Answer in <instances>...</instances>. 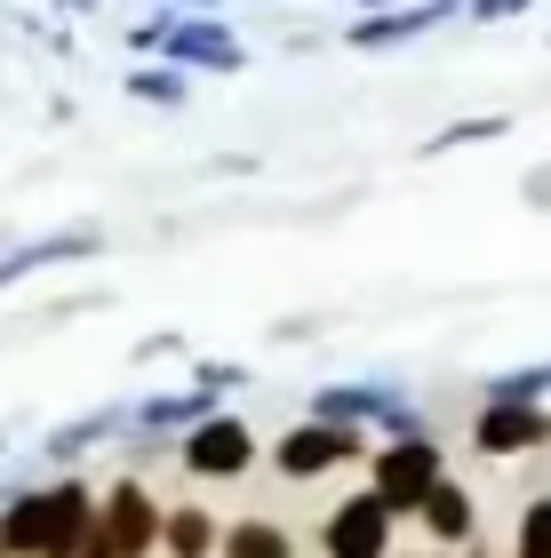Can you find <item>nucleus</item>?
<instances>
[{
  "mask_svg": "<svg viewBox=\"0 0 551 558\" xmlns=\"http://www.w3.org/2000/svg\"><path fill=\"white\" fill-rule=\"evenodd\" d=\"M440 478H447V454H440L432 430L384 439V447L368 454V487H375V502H384L392 519H416V511H423V495H432Z\"/></svg>",
  "mask_w": 551,
  "mask_h": 558,
  "instance_id": "nucleus-1",
  "label": "nucleus"
},
{
  "mask_svg": "<svg viewBox=\"0 0 551 558\" xmlns=\"http://www.w3.org/2000/svg\"><path fill=\"white\" fill-rule=\"evenodd\" d=\"M160 502H153V487L144 478H112L105 495H96V535H88V550L81 558H153L160 550Z\"/></svg>",
  "mask_w": 551,
  "mask_h": 558,
  "instance_id": "nucleus-2",
  "label": "nucleus"
},
{
  "mask_svg": "<svg viewBox=\"0 0 551 558\" xmlns=\"http://www.w3.org/2000/svg\"><path fill=\"white\" fill-rule=\"evenodd\" d=\"M256 430H248V415H232V408H216L200 430H184L177 439V463L192 471V478H248L256 471Z\"/></svg>",
  "mask_w": 551,
  "mask_h": 558,
  "instance_id": "nucleus-3",
  "label": "nucleus"
},
{
  "mask_svg": "<svg viewBox=\"0 0 551 558\" xmlns=\"http://www.w3.org/2000/svg\"><path fill=\"white\" fill-rule=\"evenodd\" d=\"M360 454H368V439H360L352 423H320V415H304V423L280 430V447H272V471L304 487V478L336 471V463H360Z\"/></svg>",
  "mask_w": 551,
  "mask_h": 558,
  "instance_id": "nucleus-4",
  "label": "nucleus"
},
{
  "mask_svg": "<svg viewBox=\"0 0 551 558\" xmlns=\"http://www.w3.org/2000/svg\"><path fill=\"white\" fill-rule=\"evenodd\" d=\"M160 64H177V72H240V64H248V48H240V33H232V24L168 9V33H160Z\"/></svg>",
  "mask_w": 551,
  "mask_h": 558,
  "instance_id": "nucleus-5",
  "label": "nucleus"
},
{
  "mask_svg": "<svg viewBox=\"0 0 551 558\" xmlns=\"http://www.w3.org/2000/svg\"><path fill=\"white\" fill-rule=\"evenodd\" d=\"M471 447H480L488 463L536 454V447H551V408H536V399H480V415H471Z\"/></svg>",
  "mask_w": 551,
  "mask_h": 558,
  "instance_id": "nucleus-6",
  "label": "nucleus"
},
{
  "mask_svg": "<svg viewBox=\"0 0 551 558\" xmlns=\"http://www.w3.org/2000/svg\"><path fill=\"white\" fill-rule=\"evenodd\" d=\"M392 511L375 502V487H360V495H344L336 511H328V526H320V550L328 558H392Z\"/></svg>",
  "mask_w": 551,
  "mask_h": 558,
  "instance_id": "nucleus-7",
  "label": "nucleus"
},
{
  "mask_svg": "<svg viewBox=\"0 0 551 558\" xmlns=\"http://www.w3.org/2000/svg\"><path fill=\"white\" fill-rule=\"evenodd\" d=\"M88 256H105V232H96V223H72V232L24 240L16 256H0V295H9L16 279H33V271H48V264H88Z\"/></svg>",
  "mask_w": 551,
  "mask_h": 558,
  "instance_id": "nucleus-8",
  "label": "nucleus"
},
{
  "mask_svg": "<svg viewBox=\"0 0 551 558\" xmlns=\"http://www.w3.org/2000/svg\"><path fill=\"white\" fill-rule=\"evenodd\" d=\"M96 535V487L88 478H57L48 487V558H81Z\"/></svg>",
  "mask_w": 551,
  "mask_h": 558,
  "instance_id": "nucleus-9",
  "label": "nucleus"
},
{
  "mask_svg": "<svg viewBox=\"0 0 551 558\" xmlns=\"http://www.w3.org/2000/svg\"><path fill=\"white\" fill-rule=\"evenodd\" d=\"M416 526L432 535V550H464L471 535H480V502H471V487H456V478H440V487L423 495Z\"/></svg>",
  "mask_w": 551,
  "mask_h": 558,
  "instance_id": "nucleus-10",
  "label": "nucleus"
},
{
  "mask_svg": "<svg viewBox=\"0 0 551 558\" xmlns=\"http://www.w3.org/2000/svg\"><path fill=\"white\" fill-rule=\"evenodd\" d=\"M0 558H48V487L0 502Z\"/></svg>",
  "mask_w": 551,
  "mask_h": 558,
  "instance_id": "nucleus-11",
  "label": "nucleus"
},
{
  "mask_svg": "<svg viewBox=\"0 0 551 558\" xmlns=\"http://www.w3.org/2000/svg\"><path fill=\"white\" fill-rule=\"evenodd\" d=\"M216 543H224V526L208 502H177L160 519V558H216Z\"/></svg>",
  "mask_w": 551,
  "mask_h": 558,
  "instance_id": "nucleus-12",
  "label": "nucleus"
},
{
  "mask_svg": "<svg viewBox=\"0 0 551 558\" xmlns=\"http://www.w3.org/2000/svg\"><path fill=\"white\" fill-rule=\"evenodd\" d=\"M216 415V399L208 391H160V399H144V408H129V430H200Z\"/></svg>",
  "mask_w": 551,
  "mask_h": 558,
  "instance_id": "nucleus-13",
  "label": "nucleus"
},
{
  "mask_svg": "<svg viewBox=\"0 0 551 558\" xmlns=\"http://www.w3.org/2000/svg\"><path fill=\"white\" fill-rule=\"evenodd\" d=\"M216 558H296V535L280 519H232L224 543H216Z\"/></svg>",
  "mask_w": 551,
  "mask_h": 558,
  "instance_id": "nucleus-14",
  "label": "nucleus"
},
{
  "mask_svg": "<svg viewBox=\"0 0 551 558\" xmlns=\"http://www.w3.org/2000/svg\"><path fill=\"white\" fill-rule=\"evenodd\" d=\"M129 96H144V105H192V72H177V64H136L129 72Z\"/></svg>",
  "mask_w": 551,
  "mask_h": 558,
  "instance_id": "nucleus-15",
  "label": "nucleus"
},
{
  "mask_svg": "<svg viewBox=\"0 0 551 558\" xmlns=\"http://www.w3.org/2000/svg\"><path fill=\"white\" fill-rule=\"evenodd\" d=\"M512 558H551V495H536L519 511V535H512Z\"/></svg>",
  "mask_w": 551,
  "mask_h": 558,
  "instance_id": "nucleus-16",
  "label": "nucleus"
},
{
  "mask_svg": "<svg viewBox=\"0 0 551 558\" xmlns=\"http://www.w3.org/2000/svg\"><path fill=\"white\" fill-rule=\"evenodd\" d=\"M512 129V112H480V120H456V129H440L423 151H464V144H488V136H504Z\"/></svg>",
  "mask_w": 551,
  "mask_h": 558,
  "instance_id": "nucleus-17",
  "label": "nucleus"
},
{
  "mask_svg": "<svg viewBox=\"0 0 551 558\" xmlns=\"http://www.w3.org/2000/svg\"><path fill=\"white\" fill-rule=\"evenodd\" d=\"M488 399H536V408H543V399H551V375H543V367H512V375H495V384H488Z\"/></svg>",
  "mask_w": 551,
  "mask_h": 558,
  "instance_id": "nucleus-18",
  "label": "nucleus"
},
{
  "mask_svg": "<svg viewBox=\"0 0 551 558\" xmlns=\"http://www.w3.org/2000/svg\"><path fill=\"white\" fill-rule=\"evenodd\" d=\"M240 384H248V367H232V360H200L192 367V391H208V399L216 391H240Z\"/></svg>",
  "mask_w": 551,
  "mask_h": 558,
  "instance_id": "nucleus-19",
  "label": "nucleus"
},
{
  "mask_svg": "<svg viewBox=\"0 0 551 558\" xmlns=\"http://www.w3.org/2000/svg\"><path fill=\"white\" fill-rule=\"evenodd\" d=\"M160 33H168V9L153 24H129V57H160Z\"/></svg>",
  "mask_w": 551,
  "mask_h": 558,
  "instance_id": "nucleus-20",
  "label": "nucleus"
},
{
  "mask_svg": "<svg viewBox=\"0 0 551 558\" xmlns=\"http://www.w3.org/2000/svg\"><path fill=\"white\" fill-rule=\"evenodd\" d=\"M519 9H536V0H471V16L495 24V16H519Z\"/></svg>",
  "mask_w": 551,
  "mask_h": 558,
  "instance_id": "nucleus-21",
  "label": "nucleus"
},
{
  "mask_svg": "<svg viewBox=\"0 0 551 558\" xmlns=\"http://www.w3.org/2000/svg\"><path fill=\"white\" fill-rule=\"evenodd\" d=\"M168 351H184V336H144V343H136V360H168Z\"/></svg>",
  "mask_w": 551,
  "mask_h": 558,
  "instance_id": "nucleus-22",
  "label": "nucleus"
},
{
  "mask_svg": "<svg viewBox=\"0 0 551 558\" xmlns=\"http://www.w3.org/2000/svg\"><path fill=\"white\" fill-rule=\"evenodd\" d=\"M168 9H184V16H208V9H216V0H168Z\"/></svg>",
  "mask_w": 551,
  "mask_h": 558,
  "instance_id": "nucleus-23",
  "label": "nucleus"
},
{
  "mask_svg": "<svg viewBox=\"0 0 551 558\" xmlns=\"http://www.w3.org/2000/svg\"><path fill=\"white\" fill-rule=\"evenodd\" d=\"M423 558H464V550H423Z\"/></svg>",
  "mask_w": 551,
  "mask_h": 558,
  "instance_id": "nucleus-24",
  "label": "nucleus"
},
{
  "mask_svg": "<svg viewBox=\"0 0 551 558\" xmlns=\"http://www.w3.org/2000/svg\"><path fill=\"white\" fill-rule=\"evenodd\" d=\"M360 9H392V0H360Z\"/></svg>",
  "mask_w": 551,
  "mask_h": 558,
  "instance_id": "nucleus-25",
  "label": "nucleus"
},
{
  "mask_svg": "<svg viewBox=\"0 0 551 558\" xmlns=\"http://www.w3.org/2000/svg\"><path fill=\"white\" fill-rule=\"evenodd\" d=\"M543 375H551V360H543Z\"/></svg>",
  "mask_w": 551,
  "mask_h": 558,
  "instance_id": "nucleus-26",
  "label": "nucleus"
}]
</instances>
